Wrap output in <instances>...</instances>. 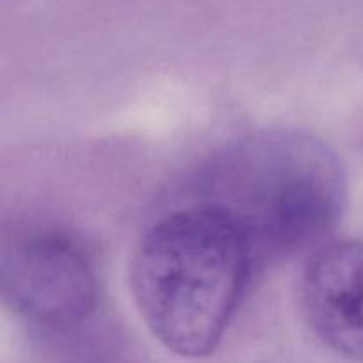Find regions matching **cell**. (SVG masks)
Segmentation results:
<instances>
[{
	"label": "cell",
	"instance_id": "277c9868",
	"mask_svg": "<svg viewBox=\"0 0 363 363\" xmlns=\"http://www.w3.org/2000/svg\"><path fill=\"white\" fill-rule=\"evenodd\" d=\"M300 294L314 335L335 353L363 362V241H342L315 252Z\"/></svg>",
	"mask_w": 363,
	"mask_h": 363
},
{
	"label": "cell",
	"instance_id": "7a4b0ae2",
	"mask_svg": "<svg viewBox=\"0 0 363 363\" xmlns=\"http://www.w3.org/2000/svg\"><path fill=\"white\" fill-rule=\"evenodd\" d=\"M197 204L225 213L255 266L318 245L339 222L346 176L323 142L291 131L257 135L216 156L199 181Z\"/></svg>",
	"mask_w": 363,
	"mask_h": 363
},
{
	"label": "cell",
	"instance_id": "3957f363",
	"mask_svg": "<svg viewBox=\"0 0 363 363\" xmlns=\"http://www.w3.org/2000/svg\"><path fill=\"white\" fill-rule=\"evenodd\" d=\"M0 287L9 308L45 330H67L92 314L98 280L87 254L60 233L32 230L7 241Z\"/></svg>",
	"mask_w": 363,
	"mask_h": 363
},
{
	"label": "cell",
	"instance_id": "6da1fadb",
	"mask_svg": "<svg viewBox=\"0 0 363 363\" xmlns=\"http://www.w3.org/2000/svg\"><path fill=\"white\" fill-rule=\"evenodd\" d=\"M254 268L236 223L220 209L195 204L145 234L131 261V293L167 350L202 358L229 328Z\"/></svg>",
	"mask_w": 363,
	"mask_h": 363
}]
</instances>
